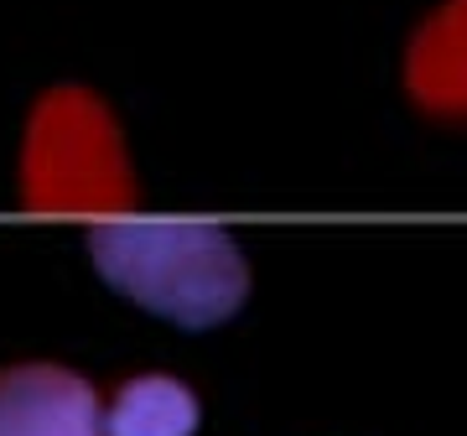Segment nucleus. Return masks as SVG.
<instances>
[{
    "mask_svg": "<svg viewBox=\"0 0 467 436\" xmlns=\"http://www.w3.org/2000/svg\"><path fill=\"white\" fill-rule=\"evenodd\" d=\"M405 94L420 115L467 125V0H441L405 47Z\"/></svg>",
    "mask_w": 467,
    "mask_h": 436,
    "instance_id": "20e7f679",
    "label": "nucleus"
},
{
    "mask_svg": "<svg viewBox=\"0 0 467 436\" xmlns=\"http://www.w3.org/2000/svg\"><path fill=\"white\" fill-rule=\"evenodd\" d=\"M198 400L171 374H135L104 400V431L109 436H192Z\"/></svg>",
    "mask_w": 467,
    "mask_h": 436,
    "instance_id": "39448f33",
    "label": "nucleus"
},
{
    "mask_svg": "<svg viewBox=\"0 0 467 436\" xmlns=\"http://www.w3.org/2000/svg\"><path fill=\"white\" fill-rule=\"evenodd\" d=\"M21 202L63 218H119L135 202L130 156L99 94L47 88L36 99L21 135Z\"/></svg>",
    "mask_w": 467,
    "mask_h": 436,
    "instance_id": "f03ea898",
    "label": "nucleus"
},
{
    "mask_svg": "<svg viewBox=\"0 0 467 436\" xmlns=\"http://www.w3.org/2000/svg\"><path fill=\"white\" fill-rule=\"evenodd\" d=\"M0 436H109L104 400L63 364L0 369Z\"/></svg>",
    "mask_w": 467,
    "mask_h": 436,
    "instance_id": "7ed1b4c3",
    "label": "nucleus"
},
{
    "mask_svg": "<svg viewBox=\"0 0 467 436\" xmlns=\"http://www.w3.org/2000/svg\"><path fill=\"white\" fill-rule=\"evenodd\" d=\"M88 250L115 291L187 327L234 317L250 291L239 244L213 223H99Z\"/></svg>",
    "mask_w": 467,
    "mask_h": 436,
    "instance_id": "f257e3e1",
    "label": "nucleus"
}]
</instances>
